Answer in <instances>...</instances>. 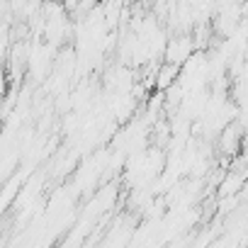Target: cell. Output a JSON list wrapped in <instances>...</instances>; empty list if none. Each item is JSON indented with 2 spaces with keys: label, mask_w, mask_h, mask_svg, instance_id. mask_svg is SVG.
Wrapping results in <instances>:
<instances>
[{
  "label": "cell",
  "mask_w": 248,
  "mask_h": 248,
  "mask_svg": "<svg viewBox=\"0 0 248 248\" xmlns=\"http://www.w3.org/2000/svg\"><path fill=\"white\" fill-rule=\"evenodd\" d=\"M178 71H180V66H178V63H166V66L158 71L156 85H158V88H163V90H168V88L178 80V76H180Z\"/></svg>",
  "instance_id": "7a4b0ae2"
},
{
  "label": "cell",
  "mask_w": 248,
  "mask_h": 248,
  "mask_svg": "<svg viewBox=\"0 0 248 248\" xmlns=\"http://www.w3.org/2000/svg\"><path fill=\"white\" fill-rule=\"evenodd\" d=\"M192 54H195V44H192V39H187V37H178V39H173V42L166 46V61H168V63L183 66Z\"/></svg>",
  "instance_id": "6da1fadb"
}]
</instances>
